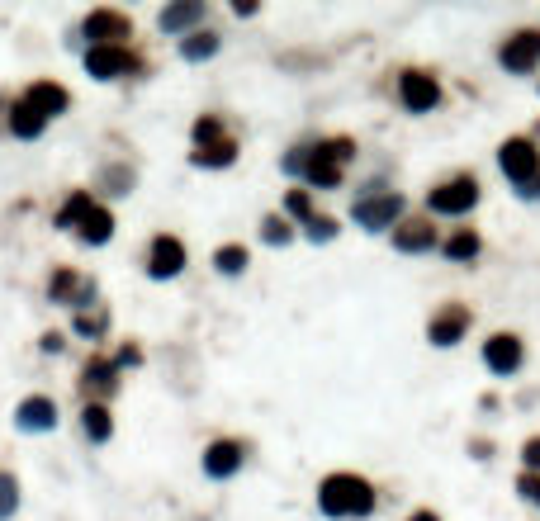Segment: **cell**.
Instances as JSON below:
<instances>
[{
  "label": "cell",
  "instance_id": "44dd1931",
  "mask_svg": "<svg viewBox=\"0 0 540 521\" xmlns=\"http://www.w3.org/2000/svg\"><path fill=\"white\" fill-rule=\"evenodd\" d=\"M43 128H48V119H43V114H34V109L24 105V100L10 109V133H15V138L34 143V138H43Z\"/></svg>",
  "mask_w": 540,
  "mask_h": 521
},
{
  "label": "cell",
  "instance_id": "9c48e42d",
  "mask_svg": "<svg viewBox=\"0 0 540 521\" xmlns=\"http://www.w3.org/2000/svg\"><path fill=\"white\" fill-rule=\"evenodd\" d=\"M498 62H503L507 72H517V76L536 72V62H540V29H517V34L498 48Z\"/></svg>",
  "mask_w": 540,
  "mask_h": 521
},
{
  "label": "cell",
  "instance_id": "f546056e",
  "mask_svg": "<svg viewBox=\"0 0 540 521\" xmlns=\"http://www.w3.org/2000/svg\"><path fill=\"white\" fill-rule=\"evenodd\" d=\"M19 512V479L0 469V521H10Z\"/></svg>",
  "mask_w": 540,
  "mask_h": 521
},
{
  "label": "cell",
  "instance_id": "d590c367",
  "mask_svg": "<svg viewBox=\"0 0 540 521\" xmlns=\"http://www.w3.org/2000/svg\"><path fill=\"white\" fill-rule=\"evenodd\" d=\"M143 360V351L138 346H119V356H114V370H124V365H138Z\"/></svg>",
  "mask_w": 540,
  "mask_h": 521
},
{
  "label": "cell",
  "instance_id": "e575fe53",
  "mask_svg": "<svg viewBox=\"0 0 540 521\" xmlns=\"http://www.w3.org/2000/svg\"><path fill=\"white\" fill-rule=\"evenodd\" d=\"M522 460H526V474H540V436H531L522 446Z\"/></svg>",
  "mask_w": 540,
  "mask_h": 521
},
{
  "label": "cell",
  "instance_id": "f1b7e54d",
  "mask_svg": "<svg viewBox=\"0 0 540 521\" xmlns=\"http://www.w3.org/2000/svg\"><path fill=\"white\" fill-rule=\"evenodd\" d=\"M446 256L450 261H474V256H479V233H469V228L450 233L446 237Z\"/></svg>",
  "mask_w": 540,
  "mask_h": 521
},
{
  "label": "cell",
  "instance_id": "1f68e13d",
  "mask_svg": "<svg viewBox=\"0 0 540 521\" xmlns=\"http://www.w3.org/2000/svg\"><path fill=\"white\" fill-rule=\"evenodd\" d=\"M304 233H308V242H332V237H337V218L313 214V218L304 223Z\"/></svg>",
  "mask_w": 540,
  "mask_h": 521
},
{
  "label": "cell",
  "instance_id": "cb8c5ba5",
  "mask_svg": "<svg viewBox=\"0 0 540 521\" xmlns=\"http://www.w3.org/2000/svg\"><path fill=\"white\" fill-rule=\"evenodd\" d=\"M218 53V34H209V29H195V34L180 38V57L185 62H204V57Z\"/></svg>",
  "mask_w": 540,
  "mask_h": 521
},
{
  "label": "cell",
  "instance_id": "5b68a950",
  "mask_svg": "<svg viewBox=\"0 0 540 521\" xmlns=\"http://www.w3.org/2000/svg\"><path fill=\"white\" fill-rule=\"evenodd\" d=\"M498 166H503L507 180H517V185H531V180L540 176V152L531 138H507L503 147H498Z\"/></svg>",
  "mask_w": 540,
  "mask_h": 521
},
{
  "label": "cell",
  "instance_id": "6da1fadb",
  "mask_svg": "<svg viewBox=\"0 0 540 521\" xmlns=\"http://www.w3.org/2000/svg\"><path fill=\"white\" fill-rule=\"evenodd\" d=\"M318 507H323V517H370L375 512V488L360 474H327L318 484Z\"/></svg>",
  "mask_w": 540,
  "mask_h": 521
},
{
  "label": "cell",
  "instance_id": "7c38bea8",
  "mask_svg": "<svg viewBox=\"0 0 540 521\" xmlns=\"http://www.w3.org/2000/svg\"><path fill=\"white\" fill-rule=\"evenodd\" d=\"M403 214V199L389 190V195H365L356 199V223L360 228H370V233H384V228H394V218Z\"/></svg>",
  "mask_w": 540,
  "mask_h": 521
},
{
  "label": "cell",
  "instance_id": "484cf974",
  "mask_svg": "<svg viewBox=\"0 0 540 521\" xmlns=\"http://www.w3.org/2000/svg\"><path fill=\"white\" fill-rule=\"evenodd\" d=\"M72 327L81 332V337H105L109 332V308H76V318H72Z\"/></svg>",
  "mask_w": 540,
  "mask_h": 521
},
{
  "label": "cell",
  "instance_id": "4316f807",
  "mask_svg": "<svg viewBox=\"0 0 540 521\" xmlns=\"http://www.w3.org/2000/svg\"><path fill=\"white\" fill-rule=\"evenodd\" d=\"M76 289H81V275H76L72 266H57L53 270V285H48V294H53V304H72Z\"/></svg>",
  "mask_w": 540,
  "mask_h": 521
},
{
  "label": "cell",
  "instance_id": "d6986e66",
  "mask_svg": "<svg viewBox=\"0 0 540 521\" xmlns=\"http://www.w3.org/2000/svg\"><path fill=\"white\" fill-rule=\"evenodd\" d=\"M76 237H81L86 247H105L109 237H114V214L95 204V209H90V214L81 218V228H76Z\"/></svg>",
  "mask_w": 540,
  "mask_h": 521
},
{
  "label": "cell",
  "instance_id": "3957f363",
  "mask_svg": "<svg viewBox=\"0 0 540 521\" xmlns=\"http://www.w3.org/2000/svg\"><path fill=\"white\" fill-rule=\"evenodd\" d=\"M81 34L90 38V48H128V38H133V19H128L124 10L100 5V10H90L86 15Z\"/></svg>",
  "mask_w": 540,
  "mask_h": 521
},
{
  "label": "cell",
  "instance_id": "74e56055",
  "mask_svg": "<svg viewBox=\"0 0 540 521\" xmlns=\"http://www.w3.org/2000/svg\"><path fill=\"white\" fill-rule=\"evenodd\" d=\"M522 195H526V199H540V176H536V180H531V185H526Z\"/></svg>",
  "mask_w": 540,
  "mask_h": 521
},
{
  "label": "cell",
  "instance_id": "836d02e7",
  "mask_svg": "<svg viewBox=\"0 0 540 521\" xmlns=\"http://www.w3.org/2000/svg\"><path fill=\"white\" fill-rule=\"evenodd\" d=\"M517 493H522L531 507H540V474H522V479H517Z\"/></svg>",
  "mask_w": 540,
  "mask_h": 521
},
{
  "label": "cell",
  "instance_id": "ffe728a7",
  "mask_svg": "<svg viewBox=\"0 0 540 521\" xmlns=\"http://www.w3.org/2000/svg\"><path fill=\"white\" fill-rule=\"evenodd\" d=\"M90 209H95V199H90V190H72V195L62 199V209H57V228H62V233H72V228H81V218L90 214Z\"/></svg>",
  "mask_w": 540,
  "mask_h": 521
},
{
  "label": "cell",
  "instance_id": "4dcf8cb0",
  "mask_svg": "<svg viewBox=\"0 0 540 521\" xmlns=\"http://www.w3.org/2000/svg\"><path fill=\"white\" fill-rule=\"evenodd\" d=\"M261 237H266L270 247H285L289 237H294V228H289V218H280V214H266V218H261Z\"/></svg>",
  "mask_w": 540,
  "mask_h": 521
},
{
  "label": "cell",
  "instance_id": "ba28073f",
  "mask_svg": "<svg viewBox=\"0 0 540 521\" xmlns=\"http://www.w3.org/2000/svg\"><path fill=\"white\" fill-rule=\"evenodd\" d=\"M180 270H185V242L171 233H157L152 247H147V275L152 280H176Z\"/></svg>",
  "mask_w": 540,
  "mask_h": 521
},
{
  "label": "cell",
  "instance_id": "2e32d148",
  "mask_svg": "<svg viewBox=\"0 0 540 521\" xmlns=\"http://www.w3.org/2000/svg\"><path fill=\"white\" fill-rule=\"evenodd\" d=\"M24 105L34 109V114H43V119H57V114L72 109V95H67V86H57V81H34V86L24 90Z\"/></svg>",
  "mask_w": 540,
  "mask_h": 521
},
{
  "label": "cell",
  "instance_id": "d4e9b609",
  "mask_svg": "<svg viewBox=\"0 0 540 521\" xmlns=\"http://www.w3.org/2000/svg\"><path fill=\"white\" fill-rule=\"evenodd\" d=\"M214 266H218V275H242V270L252 266V252H247L242 242H228V247L214 252Z\"/></svg>",
  "mask_w": 540,
  "mask_h": 521
},
{
  "label": "cell",
  "instance_id": "d6a6232c",
  "mask_svg": "<svg viewBox=\"0 0 540 521\" xmlns=\"http://www.w3.org/2000/svg\"><path fill=\"white\" fill-rule=\"evenodd\" d=\"M285 214L289 218H304V223L313 218V199H308V190H289V195H285Z\"/></svg>",
  "mask_w": 540,
  "mask_h": 521
},
{
  "label": "cell",
  "instance_id": "5bb4252c",
  "mask_svg": "<svg viewBox=\"0 0 540 521\" xmlns=\"http://www.w3.org/2000/svg\"><path fill=\"white\" fill-rule=\"evenodd\" d=\"M242 460H247V446L242 441H209V450H204V474L209 479H233L237 469H242Z\"/></svg>",
  "mask_w": 540,
  "mask_h": 521
},
{
  "label": "cell",
  "instance_id": "83f0119b",
  "mask_svg": "<svg viewBox=\"0 0 540 521\" xmlns=\"http://www.w3.org/2000/svg\"><path fill=\"white\" fill-rule=\"evenodd\" d=\"M190 138H195V147H209V143H223V138H228V128H223L218 114H199L195 128H190Z\"/></svg>",
  "mask_w": 540,
  "mask_h": 521
},
{
  "label": "cell",
  "instance_id": "30bf717a",
  "mask_svg": "<svg viewBox=\"0 0 540 521\" xmlns=\"http://www.w3.org/2000/svg\"><path fill=\"white\" fill-rule=\"evenodd\" d=\"M469 323H474L469 304H446L441 313H432V323H427V342L432 346H455L469 332Z\"/></svg>",
  "mask_w": 540,
  "mask_h": 521
},
{
  "label": "cell",
  "instance_id": "ab89813d",
  "mask_svg": "<svg viewBox=\"0 0 540 521\" xmlns=\"http://www.w3.org/2000/svg\"><path fill=\"white\" fill-rule=\"evenodd\" d=\"M536 152H540V124H536Z\"/></svg>",
  "mask_w": 540,
  "mask_h": 521
},
{
  "label": "cell",
  "instance_id": "9a60e30c",
  "mask_svg": "<svg viewBox=\"0 0 540 521\" xmlns=\"http://www.w3.org/2000/svg\"><path fill=\"white\" fill-rule=\"evenodd\" d=\"M114 389H119L114 360H105V356L86 360V370H81V394H90V403H105V398H114Z\"/></svg>",
  "mask_w": 540,
  "mask_h": 521
},
{
  "label": "cell",
  "instance_id": "e0dca14e",
  "mask_svg": "<svg viewBox=\"0 0 540 521\" xmlns=\"http://www.w3.org/2000/svg\"><path fill=\"white\" fill-rule=\"evenodd\" d=\"M394 247H398V252H408V256L432 252V247H436L432 218H403V223L394 228Z\"/></svg>",
  "mask_w": 540,
  "mask_h": 521
},
{
  "label": "cell",
  "instance_id": "603a6c76",
  "mask_svg": "<svg viewBox=\"0 0 540 521\" xmlns=\"http://www.w3.org/2000/svg\"><path fill=\"white\" fill-rule=\"evenodd\" d=\"M190 162H195V166H209V171H218V166H233V162H237V143H233V138H223V143L195 147V152H190Z\"/></svg>",
  "mask_w": 540,
  "mask_h": 521
},
{
  "label": "cell",
  "instance_id": "7402d4cb",
  "mask_svg": "<svg viewBox=\"0 0 540 521\" xmlns=\"http://www.w3.org/2000/svg\"><path fill=\"white\" fill-rule=\"evenodd\" d=\"M81 427H86V436L100 446V441H109L114 436V417H109V403H86V413H81Z\"/></svg>",
  "mask_w": 540,
  "mask_h": 521
},
{
  "label": "cell",
  "instance_id": "4fadbf2b",
  "mask_svg": "<svg viewBox=\"0 0 540 521\" xmlns=\"http://www.w3.org/2000/svg\"><path fill=\"white\" fill-rule=\"evenodd\" d=\"M15 427H19V432H53V427H57V403H53L48 394L19 398Z\"/></svg>",
  "mask_w": 540,
  "mask_h": 521
},
{
  "label": "cell",
  "instance_id": "f35d334b",
  "mask_svg": "<svg viewBox=\"0 0 540 521\" xmlns=\"http://www.w3.org/2000/svg\"><path fill=\"white\" fill-rule=\"evenodd\" d=\"M408 521H441V517H436V512H413Z\"/></svg>",
  "mask_w": 540,
  "mask_h": 521
},
{
  "label": "cell",
  "instance_id": "52a82bcc",
  "mask_svg": "<svg viewBox=\"0 0 540 521\" xmlns=\"http://www.w3.org/2000/svg\"><path fill=\"white\" fill-rule=\"evenodd\" d=\"M398 100H403V109H413V114H427V109L441 105V86H436L432 72L408 67V72L398 76Z\"/></svg>",
  "mask_w": 540,
  "mask_h": 521
},
{
  "label": "cell",
  "instance_id": "8d00e7d4",
  "mask_svg": "<svg viewBox=\"0 0 540 521\" xmlns=\"http://www.w3.org/2000/svg\"><path fill=\"white\" fill-rule=\"evenodd\" d=\"M43 351H48V356H57V351H62V332H48V337H43Z\"/></svg>",
  "mask_w": 540,
  "mask_h": 521
},
{
  "label": "cell",
  "instance_id": "ac0fdd59",
  "mask_svg": "<svg viewBox=\"0 0 540 521\" xmlns=\"http://www.w3.org/2000/svg\"><path fill=\"white\" fill-rule=\"evenodd\" d=\"M199 19H204V0H176V5H166L162 10V24L166 34H185V29H195Z\"/></svg>",
  "mask_w": 540,
  "mask_h": 521
},
{
  "label": "cell",
  "instance_id": "277c9868",
  "mask_svg": "<svg viewBox=\"0 0 540 521\" xmlns=\"http://www.w3.org/2000/svg\"><path fill=\"white\" fill-rule=\"evenodd\" d=\"M474 204H479V180L474 176H450L446 185L427 190V209H432V214L460 218V214H469Z\"/></svg>",
  "mask_w": 540,
  "mask_h": 521
},
{
  "label": "cell",
  "instance_id": "8992f818",
  "mask_svg": "<svg viewBox=\"0 0 540 521\" xmlns=\"http://www.w3.org/2000/svg\"><path fill=\"white\" fill-rule=\"evenodd\" d=\"M86 72L95 81H119V76L143 72V57L133 48H86Z\"/></svg>",
  "mask_w": 540,
  "mask_h": 521
},
{
  "label": "cell",
  "instance_id": "8fae6325",
  "mask_svg": "<svg viewBox=\"0 0 540 521\" xmlns=\"http://www.w3.org/2000/svg\"><path fill=\"white\" fill-rule=\"evenodd\" d=\"M522 360H526L522 337H512V332H493V337L484 342V365L493 370V375H517Z\"/></svg>",
  "mask_w": 540,
  "mask_h": 521
},
{
  "label": "cell",
  "instance_id": "7a4b0ae2",
  "mask_svg": "<svg viewBox=\"0 0 540 521\" xmlns=\"http://www.w3.org/2000/svg\"><path fill=\"white\" fill-rule=\"evenodd\" d=\"M351 157H356V143H351V138H327V143H318V147H304V171H299V176H304L308 185H318V190H337Z\"/></svg>",
  "mask_w": 540,
  "mask_h": 521
}]
</instances>
